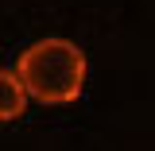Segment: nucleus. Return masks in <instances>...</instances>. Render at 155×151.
Here are the masks:
<instances>
[{
  "instance_id": "obj_1",
  "label": "nucleus",
  "mask_w": 155,
  "mask_h": 151,
  "mask_svg": "<svg viewBox=\"0 0 155 151\" xmlns=\"http://www.w3.org/2000/svg\"><path fill=\"white\" fill-rule=\"evenodd\" d=\"M16 74L39 105H70L85 89V51L70 39H39L19 54Z\"/></svg>"
},
{
  "instance_id": "obj_2",
  "label": "nucleus",
  "mask_w": 155,
  "mask_h": 151,
  "mask_svg": "<svg viewBox=\"0 0 155 151\" xmlns=\"http://www.w3.org/2000/svg\"><path fill=\"white\" fill-rule=\"evenodd\" d=\"M27 109V93H23V81L16 70H0V124L4 120H16Z\"/></svg>"
}]
</instances>
